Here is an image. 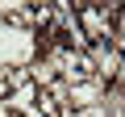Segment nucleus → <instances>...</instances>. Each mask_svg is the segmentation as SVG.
I'll return each mask as SVG.
<instances>
[{
	"mask_svg": "<svg viewBox=\"0 0 125 117\" xmlns=\"http://www.w3.org/2000/svg\"><path fill=\"white\" fill-rule=\"evenodd\" d=\"M71 9H75V21L83 29L88 50L92 46H113V34H108V9L113 4H71Z\"/></svg>",
	"mask_w": 125,
	"mask_h": 117,
	"instance_id": "nucleus-1",
	"label": "nucleus"
},
{
	"mask_svg": "<svg viewBox=\"0 0 125 117\" xmlns=\"http://www.w3.org/2000/svg\"><path fill=\"white\" fill-rule=\"evenodd\" d=\"M104 84L100 80H83V84H71L67 88V105L71 109H88V105H96V100H104Z\"/></svg>",
	"mask_w": 125,
	"mask_h": 117,
	"instance_id": "nucleus-3",
	"label": "nucleus"
},
{
	"mask_svg": "<svg viewBox=\"0 0 125 117\" xmlns=\"http://www.w3.org/2000/svg\"><path fill=\"white\" fill-rule=\"evenodd\" d=\"M29 80H33V88L42 92V88H50V84L58 80V67L50 63V58H42V54H38L33 63H29Z\"/></svg>",
	"mask_w": 125,
	"mask_h": 117,
	"instance_id": "nucleus-4",
	"label": "nucleus"
},
{
	"mask_svg": "<svg viewBox=\"0 0 125 117\" xmlns=\"http://www.w3.org/2000/svg\"><path fill=\"white\" fill-rule=\"evenodd\" d=\"M92 54V67H96V80L108 88V84H117V75H121V50H113V46H92L88 50Z\"/></svg>",
	"mask_w": 125,
	"mask_h": 117,
	"instance_id": "nucleus-2",
	"label": "nucleus"
}]
</instances>
